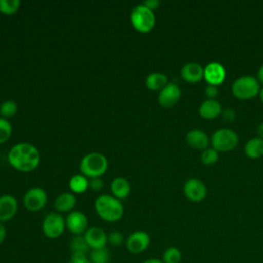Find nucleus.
Instances as JSON below:
<instances>
[{
	"mask_svg": "<svg viewBox=\"0 0 263 263\" xmlns=\"http://www.w3.org/2000/svg\"><path fill=\"white\" fill-rule=\"evenodd\" d=\"M8 163L22 173L34 171L40 162V153L38 149L27 142L13 145L7 154Z\"/></svg>",
	"mask_w": 263,
	"mask_h": 263,
	"instance_id": "1",
	"label": "nucleus"
},
{
	"mask_svg": "<svg viewBox=\"0 0 263 263\" xmlns=\"http://www.w3.org/2000/svg\"><path fill=\"white\" fill-rule=\"evenodd\" d=\"M95 210L98 216L106 222H117L124 214L121 200L110 194L99 195L95 200Z\"/></svg>",
	"mask_w": 263,
	"mask_h": 263,
	"instance_id": "2",
	"label": "nucleus"
},
{
	"mask_svg": "<svg viewBox=\"0 0 263 263\" xmlns=\"http://www.w3.org/2000/svg\"><path fill=\"white\" fill-rule=\"evenodd\" d=\"M79 168L81 174L86 178H101L108 168V160L100 152H90L82 157Z\"/></svg>",
	"mask_w": 263,
	"mask_h": 263,
	"instance_id": "3",
	"label": "nucleus"
},
{
	"mask_svg": "<svg viewBox=\"0 0 263 263\" xmlns=\"http://www.w3.org/2000/svg\"><path fill=\"white\" fill-rule=\"evenodd\" d=\"M130 24L140 33H148L155 26L154 11L150 10L143 4L136 5L130 11Z\"/></svg>",
	"mask_w": 263,
	"mask_h": 263,
	"instance_id": "4",
	"label": "nucleus"
},
{
	"mask_svg": "<svg viewBox=\"0 0 263 263\" xmlns=\"http://www.w3.org/2000/svg\"><path fill=\"white\" fill-rule=\"evenodd\" d=\"M231 90L235 98L239 100H249L259 95L260 83L254 76L245 75L233 81Z\"/></svg>",
	"mask_w": 263,
	"mask_h": 263,
	"instance_id": "5",
	"label": "nucleus"
},
{
	"mask_svg": "<svg viewBox=\"0 0 263 263\" xmlns=\"http://www.w3.org/2000/svg\"><path fill=\"white\" fill-rule=\"evenodd\" d=\"M42 232L49 239H57L64 233L66 229V221L62 214L51 212L45 216L42 221Z\"/></svg>",
	"mask_w": 263,
	"mask_h": 263,
	"instance_id": "6",
	"label": "nucleus"
},
{
	"mask_svg": "<svg viewBox=\"0 0 263 263\" xmlns=\"http://www.w3.org/2000/svg\"><path fill=\"white\" fill-rule=\"evenodd\" d=\"M211 143L213 148L218 152H227L236 147L238 144V136L230 128H219L213 134Z\"/></svg>",
	"mask_w": 263,
	"mask_h": 263,
	"instance_id": "7",
	"label": "nucleus"
},
{
	"mask_svg": "<svg viewBox=\"0 0 263 263\" xmlns=\"http://www.w3.org/2000/svg\"><path fill=\"white\" fill-rule=\"evenodd\" d=\"M47 203V193L41 187H32L26 191L23 204L29 212H38Z\"/></svg>",
	"mask_w": 263,
	"mask_h": 263,
	"instance_id": "8",
	"label": "nucleus"
},
{
	"mask_svg": "<svg viewBox=\"0 0 263 263\" xmlns=\"http://www.w3.org/2000/svg\"><path fill=\"white\" fill-rule=\"evenodd\" d=\"M150 235L143 230L132 232L125 239V248L132 254H141L150 246Z\"/></svg>",
	"mask_w": 263,
	"mask_h": 263,
	"instance_id": "9",
	"label": "nucleus"
},
{
	"mask_svg": "<svg viewBox=\"0 0 263 263\" xmlns=\"http://www.w3.org/2000/svg\"><path fill=\"white\" fill-rule=\"evenodd\" d=\"M66 229L73 235H83L88 228V220L84 213L80 211H72L65 218Z\"/></svg>",
	"mask_w": 263,
	"mask_h": 263,
	"instance_id": "10",
	"label": "nucleus"
},
{
	"mask_svg": "<svg viewBox=\"0 0 263 263\" xmlns=\"http://www.w3.org/2000/svg\"><path fill=\"white\" fill-rule=\"evenodd\" d=\"M185 196L193 202H199L206 196V187L202 181L196 178L188 179L184 184Z\"/></svg>",
	"mask_w": 263,
	"mask_h": 263,
	"instance_id": "11",
	"label": "nucleus"
},
{
	"mask_svg": "<svg viewBox=\"0 0 263 263\" xmlns=\"http://www.w3.org/2000/svg\"><path fill=\"white\" fill-rule=\"evenodd\" d=\"M89 250L105 248L108 243V234L99 226L88 227L83 234Z\"/></svg>",
	"mask_w": 263,
	"mask_h": 263,
	"instance_id": "12",
	"label": "nucleus"
},
{
	"mask_svg": "<svg viewBox=\"0 0 263 263\" xmlns=\"http://www.w3.org/2000/svg\"><path fill=\"white\" fill-rule=\"evenodd\" d=\"M203 78L208 84L218 86L226 78V70L224 66L218 62L209 63L205 68H203Z\"/></svg>",
	"mask_w": 263,
	"mask_h": 263,
	"instance_id": "13",
	"label": "nucleus"
},
{
	"mask_svg": "<svg viewBox=\"0 0 263 263\" xmlns=\"http://www.w3.org/2000/svg\"><path fill=\"white\" fill-rule=\"evenodd\" d=\"M181 98L180 87L173 82H168L158 93V103L164 108L175 106Z\"/></svg>",
	"mask_w": 263,
	"mask_h": 263,
	"instance_id": "14",
	"label": "nucleus"
},
{
	"mask_svg": "<svg viewBox=\"0 0 263 263\" xmlns=\"http://www.w3.org/2000/svg\"><path fill=\"white\" fill-rule=\"evenodd\" d=\"M18 203L16 198L11 194L0 196V222L4 223L11 220L17 213Z\"/></svg>",
	"mask_w": 263,
	"mask_h": 263,
	"instance_id": "15",
	"label": "nucleus"
},
{
	"mask_svg": "<svg viewBox=\"0 0 263 263\" xmlns=\"http://www.w3.org/2000/svg\"><path fill=\"white\" fill-rule=\"evenodd\" d=\"M181 76L187 82H198L203 78V68L198 63H187L181 69Z\"/></svg>",
	"mask_w": 263,
	"mask_h": 263,
	"instance_id": "16",
	"label": "nucleus"
},
{
	"mask_svg": "<svg viewBox=\"0 0 263 263\" xmlns=\"http://www.w3.org/2000/svg\"><path fill=\"white\" fill-rule=\"evenodd\" d=\"M186 142L190 147H192L194 149L204 150L208 148V146L210 144V139L203 130L194 128L187 133Z\"/></svg>",
	"mask_w": 263,
	"mask_h": 263,
	"instance_id": "17",
	"label": "nucleus"
},
{
	"mask_svg": "<svg viewBox=\"0 0 263 263\" xmlns=\"http://www.w3.org/2000/svg\"><path fill=\"white\" fill-rule=\"evenodd\" d=\"M199 115L204 119H214L222 113L221 104L217 100H204L198 109Z\"/></svg>",
	"mask_w": 263,
	"mask_h": 263,
	"instance_id": "18",
	"label": "nucleus"
},
{
	"mask_svg": "<svg viewBox=\"0 0 263 263\" xmlns=\"http://www.w3.org/2000/svg\"><path fill=\"white\" fill-rule=\"evenodd\" d=\"M76 205V197L72 192H63L54 200V208L58 213H70Z\"/></svg>",
	"mask_w": 263,
	"mask_h": 263,
	"instance_id": "19",
	"label": "nucleus"
},
{
	"mask_svg": "<svg viewBox=\"0 0 263 263\" xmlns=\"http://www.w3.org/2000/svg\"><path fill=\"white\" fill-rule=\"evenodd\" d=\"M111 192L114 197L121 200L126 198L130 192L129 182L123 177H116L111 182Z\"/></svg>",
	"mask_w": 263,
	"mask_h": 263,
	"instance_id": "20",
	"label": "nucleus"
},
{
	"mask_svg": "<svg viewBox=\"0 0 263 263\" xmlns=\"http://www.w3.org/2000/svg\"><path fill=\"white\" fill-rule=\"evenodd\" d=\"M167 77L160 72H152L145 79V85L150 90H161L167 84Z\"/></svg>",
	"mask_w": 263,
	"mask_h": 263,
	"instance_id": "21",
	"label": "nucleus"
},
{
	"mask_svg": "<svg viewBox=\"0 0 263 263\" xmlns=\"http://www.w3.org/2000/svg\"><path fill=\"white\" fill-rule=\"evenodd\" d=\"M245 153L252 159H257L263 156V139L259 137L250 139L245 145Z\"/></svg>",
	"mask_w": 263,
	"mask_h": 263,
	"instance_id": "22",
	"label": "nucleus"
},
{
	"mask_svg": "<svg viewBox=\"0 0 263 263\" xmlns=\"http://www.w3.org/2000/svg\"><path fill=\"white\" fill-rule=\"evenodd\" d=\"M69 187L72 193L81 194L88 189V179L82 174L74 175L69 180Z\"/></svg>",
	"mask_w": 263,
	"mask_h": 263,
	"instance_id": "23",
	"label": "nucleus"
},
{
	"mask_svg": "<svg viewBox=\"0 0 263 263\" xmlns=\"http://www.w3.org/2000/svg\"><path fill=\"white\" fill-rule=\"evenodd\" d=\"M88 259L90 263H108L110 259V252L107 247L90 250Z\"/></svg>",
	"mask_w": 263,
	"mask_h": 263,
	"instance_id": "24",
	"label": "nucleus"
},
{
	"mask_svg": "<svg viewBox=\"0 0 263 263\" xmlns=\"http://www.w3.org/2000/svg\"><path fill=\"white\" fill-rule=\"evenodd\" d=\"M161 260L163 263H181L182 252L177 247H168L164 250Z\"/></svg>",
	"mask_w": 263,
	"mask_h": 263,
	"instance_id": "25",
	"label": "nucleus"
},
{
	"mask_svg": "<svg viewBox=\"0 0 263 263\" xmlns=\"http://www.w3.org/2000/svg\"><path fill=\"white\" fill-rule=\"evenodd\" d=\"M70 249L72 253H84V254H87L89 250L83 235H74L70 241Z\"/></svg>",
	"mask_w": 263,
	"mask_h": 263,
	"instance_id": "26",
	"label": "nucleus"
},
{
	"mask_svg": "<svg viewBox=\"0 0 263 263\" xmlns=\"http://www.w3.org/2000/svg\"><path fill=\"white\" fill-rule=\"evenodd\" d=\"M17 112V105L12 100H6L0 105V115L5 119L13 117Z\"/></svg>",
	"mask_w": 263,
	"mask_h": 263,
	"instance_id": "27",
	"label": "nucleus"
},
{
	"mask_svg": "<svg viewBox=\"0 0 263 263\" xmlns=\"http://www.w3.org/2000/svg\"><path fill=\"white\" fill-rule=\"evenodd\" d=\"M21 6L20 0H0V11L4 14L15 13Z\"/></svg>",
	"mask_w": 263,
	"mask_h": 263,
	"instance_id": "28",
	"label": "nucleus"
},
{
	"mask_svg": "<svg viewBox=\"0 0 263 263\" xmlns=\"http://www.w3.org/2000/svg\"><path fill=\"white\" fill-rule=\"evenodd\" d=\"M200 159H201V162L204 165H213L218 161L219 153L213 147L212 148H206V149L202 150Z\"/></svg>",
	"mask_w": 263,
	"mask_h": 263,
	"instance_id": "29",
	"label": "nucleus"
},
{
	"mask_svg": "<svg viewBox=\"0 0 263 263\" xmlns=\"http://www.w3.org/2000/svg\"><path fill=\"white\" fill-rule=\"evenodd\" d=\"M12 134V126L8 119L0 117V144L7 142Z\"/></svg>",
	"mask_w": 263,
	"mask_h": 263,
	"instance_id": "30",
	"label": "nucleus"
},
{
	"mask_svg": "<svg viewBox=\"0 0 263 263\" xmlns=\"http://www.w3.org/2000/svg\"><path fill=\"white\" fill-rule=\"evenodd\" d=\"M123 242H125V240H124V236L121 232L111 231L108 234V243H110L111 246L118 247V246H121Z\"/></svg>",
	"mask_w": 263,
	"mask_h": 263,
	"instance_id": "31",
	"label": "nucleus"
},
{
	"mask_svg": "<svg viewBox=\"0 0 263 263\" xmlns=\"http://www.w3.org/2000/svg\"><path fill=\"white\" fill-rule=\"evenodd\" d=\"M68 263H90L86 254L84 253H72Z\"/></svg>",
	"mask_w": 263,
	"mask_h": 263,
	"instance_id": "32",
	"label": "nucleus"
},
{
	"mask_svg": "<svg viewBox=\"0 0 263 263\" xmlns=\"http://www.w3.org/2000/svg\"><path fill=\"white\" fill-rule=\"evenodd\" d=\"M103 181L101 178H92L88 180V188L92 191H100L103 188Z\"/></svg>",
	"mask_w": 263,
	"mask_h": 263,
	"instance_id": "33",
	"label": "nucleus"
},
{
	"mask_svg": "<svg viewBox=\"0 0 263 263\" xmlns=\"http://www.w3.org/2000/svg\"><path fill=\"white\" fill-rule=\"evenodd\" d=\"M204 95L208 97V99L214 100L218 96V87L215 85L208 84L204 88Z\"/></svg>",
	"mask_w": 263,
	"mask_h": 263,
	"instance_id": "34",
	"label": "nucleus"
},
{
	"mask_svg": "<svg viewBox=\"0 0 263 263\" xmlns=\"http://www.w3.org/2000/svg\"><path fill=\"white\" fill-rule=\"evenodd\" d=\"M222 116L226 121H233L235 119V111L231 108H226L225 110L222 111Z\"/></svg>",
	"mask_w": 263,
	"mask_h": 263,
	"instance_id": "35",
	"label": "nucleus"
},
{
	"mask_svg": "<svg viewBox=\"0 0 263 263\" xmlns=\"http://www.w3.org/2000/svg\"><path fill=\"white\" fill-rule=\"evenodd\" d=\"M142 4H143L144 6H146L147 8H149L150 10L154 11L155 9L158 8L160 2H159L158 0H146V1H144Z\"/></svg>",
	"mask_w": 263,
	"mask_h": 263,
	"instance_id": "36",
	"label": "nucleus"
},
{
	"mask_svg": "<svg viewBox=\"0 0 263 263\" xmlns=\"http://www.w3.org/2000/svg\"><path fill=\"white\" fill-rule=\"evenodd\" d=\"M6 238V228L4 226V223L0 222V245L5 240Z\"/></svg>",
	"mask_w": 263,
	"mask_h": 263,
	"instance_id": "37",
	"label": "nucleus"
},
{
	"mask_svg": "<svg viewBox=\"0 0 263 263\" xmlns=\"http://www.w3.org/2000/svg\"><path fill=\"white\" fill-rule=\"evenodd\" d=\"M257 79L259 81V83H262L263 84V65L260 66L259 70H258V73H257Z\"/></svg>",
	"mask_w": 263,
	"mask_h": 263,
	"instance_id": "38",
	"label": "nucleus"
},
{
	"mask_svg": "<svg viewBox=\"0 0 263 263\" xmlns=\"http://www.w3.org/2000/svg\"><path fill=\"white\" fill-rule=\"evenodd\" d=\"M142 263H163V262H162V260L157 259V258H149V259L144 260Z\"/></svg>",
	"mask_w": 263,
	"mask_h": 263,
	"instance_id": "39",
	"label": "nucleus"
},
{
	"mask_svg": "<svg viewBox=\"0 0 263 263\" xmlns=\"http://www.w3.org/2000/svg\"><path fill=\"white\" fill-rule=\"evenodd\" d=\"M257 134H258L259 138L263 139V122L259 123V125L257 126Z\"/></svg>",
	"mask_w": 263,
	"mask_h": 263,
	"instance_id": "40",
	"label": "nucleus"
},
{
	"mask_svg": "<svg viewBox=\"0 0 263 263\" xmlns=\"http://www.w3.org/2000/svg\"><path fill=\"white\" fill-rule=\"evenodd\" d=\"M259 97H260V100L261 102L263 103V87L260 88V91H259Z\"/></svg>",
	"mask_w": 263,
	"mask_h": 263,
	"instance_id": "41",
	"label": "nucleus"
},
{
	"mask_svg": "<svg viewBox=\"0 0 263 263\" xmlns=\"http://www.w3.org/2000/svg\"><path fill=\"white\" fill-rule=\"evenodd\" d=\"M0 14H1V11H0Z\"/></svg>",
	"mask_w": 263,
	"mask_h": 263,
	"instance_id": "42",
	"label": "nucleus"
}]
</instances>
